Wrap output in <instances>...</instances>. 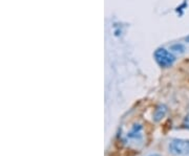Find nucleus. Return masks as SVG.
<instances>
[{
    "label": "nucleus",
    "mask_w": 189,
    "mask_h": 156,
    "mask_svg": "<svg viewBox=\"0 0 189 156\" xmlns=\"http://www.w3.org/2000/svg\"><path fill=\"white\" fill-rule=\"evenodd\" d=\"M154 56L158 65L163 68H168L176 62V57L165 48H158L154 51Z\"/></svg>",
    "instance_id": "nucleus-1"
},
{
    "label": "nucleus",
    "mask_w": 189,
    "mask_h": 156,
    "mask_svg": "<svg viewBox=\"0 0 189 156\" xmlns=\"http://www.w3.org/2000/svg\"><path fill=\"white\" fill-rule=\"evenodd\" d=\"M169 152L174 155H189V139H174L169 144Z\"/></svg>",
    "instance_id": "nucleus-2"
},
{
    "label": "nucleus",
    "mask_w": 189,
    "mask_h": 156,
    "mask_svg": "<svg viewBox=\"0 0 189 156\" xmlns=\"http://www.w3.org/2000/svg\"><path fill=\"white\" fill-rule=\"evenodd\" d=\"M167 113V107L165 105H159L156 108L154 113V122H160L162 120V118L166 115Z\"/></svg>",
    "instance_id": "nucleus-3"
},
{
    "label": "nucleus",
    "mask_w": 189,
    "mask_h": 156,
    "mask_svg": "<svg viewBox=\"0 0 189 156\" xmlns=\"http://www.w3.org/2000/svg\"><path fill=\"white\" fill-rule=\"evenodd\" d=\"M141 131H142V126L141 125H135L131 129V131L128 133V137L130 138H138L141 137L142 134H141Z\"/></svg>",
    "instance_id": "nucleus-4"
},
{
    "label": "nucleus",
    "mask_w": 189,
    "mask_h": 156,
    "mask_svg": "<svg viewBox=\"0 0 189 156\" xmlns=\"http://www.w3.org/2000/svg\"><path fill=\"white\" fill-rule=\"evenodd\" d=\"M170 50L174 51V52H179V54H183L185 51V46L181 43H176L170 46Z\"/></svg>",
    "instance_id": "nucleus-5"
},
{
    "label": "nucleus",
    "mask_w": 189,
    "mask_h": 156,
    "mask_svg": "<svg viewBox=\"0 0 189 156\" xmlns=\"http://www.w3.org/2000/svg\"><path fill=\"white\" fill-rule=\"evenodd\" d=\"M184 126L189 129V114H187L186 117L184 118Z\"/></svg>",
    "instance_id": "nucleus-6"
},
{
    "label": "nucleus",
    "mask_w": 189,
    "mask_h": 156,
    "mask_svg": "<svg viewBox=\"0 0 189 156\" xmlns=\"http://www.w3.org/2000/svg\"><path fill=\"white\" fill-rule=\"evenodd\" d=\"M148 156H161V155H159V154H150V155Z\"/></svg>",
    "instance_id": "nucleus-7"
}]
</instances>
